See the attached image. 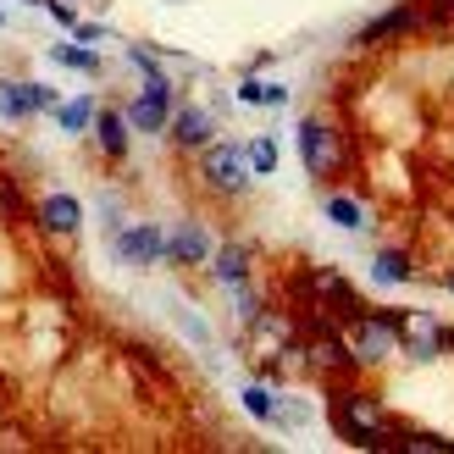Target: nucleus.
I'll list each match as a JSON object with an SVG mask.
<instances>
[{"instance_id": "nucleus-24", "label": "nucleus", "mask_w": 454, "mask_h": 454, "mask_svg": "<svg viewBox=\"0 0 454 454\" xmlns=\"http://www.w3.org/2000/svg\"><path fill=\"white\" fill-rule=\"evenodd\" d=\"M51 6V17L61 22V28H78V12H73V0H44Z\"/></svg>"}, {"instance_id": "nucleus-5", "label": "nucleus", "mask_w": 454, "mask_h": 454, "mask_svg": "<svg viewBox=\"0 0 454 454\" xmlns=\"http://www.w3.org/2000/svg\"><path fill=\"white\" fill-rule=\"evenodd\" d=\"M128 128H139V133H161L172 122V95H167V78H150L139 95L128 100Z\"/></svg>"}, {"instance_id": "nucleus-20", "label": "nucleus", "mask_w": 454, "mask_h": 454, "mask_svg": "<svg viewBox=\"0 0 454 454\" xmlns=\"http://www.w3.org/2000/svg\"><path fill=\"white\" fill-rule=\"evenodd\" d=\"M244 155H249V172H255V177L278 172V139H271V133H261V139H249V145H244Z\"/></svg>"}, {"instance_id": "nucleus-1", "label": "nucleus", "mask_w": 454, "mask_h": 454, "mask_svg": "<svg viewBox=\"0 0 454 454\" xmlns=\"http://www.w3.org/2000/svg\"><path fill=\"white\" fill-rule=\"evenodd\" d=\"M349 355H355V366H382L394 349H399V316L388 310H355V322H349Z\"/></svg>"}, {"instance_id": "nucleus-3", "label": "nucleus", "mask_w": 454, "mask_h": 454, "mask_svg": "<svg viewBox=\"0 0 454 454\" xmlns=\"http://www.w3.org/2000/svg\"><path fill=\"white\" fill-rule=\"evenodd\" d=\"M200 172H206V184L216 189V194H244L249 189V155H244V145H206V155H200Z\"/></svg>"}, {"instance_id": "nucleus-2", "label": "nucleus", "mask_w": 454, "mask_h": 454, "mask_svg": "<svg viewBox=\"0 0 454 454\" xmlns=\"http://www.w3.org/2000/svg\"><path fill=\"white\" fill-rule=\"evenodd\" d=\"M338 433H344L349 443H399V433L388 427V416H382V404L377 399H366V394H344L338 399Z\"/></svg>"}, {"instance_id": "nucleus-8", "label": "nucleus", "mask_w": 454, "mask_h": 454, "mask_svg": "<svg viewBox=\"0 0 454 454\" xmlns=\"http://www.w3.org/2000/svg\"><path fill=\"white\" fill-rule=\"evenodd\" d=\"M61 95L44 83H0V117H34V111H56Z\"/></svg>"}, {"instance_id": "nucleus-14", "label": "nucleus", "mask_w": 454, "mask_h": 454, "mask_svg": "<svg viewBox=\"0 0 454 454\" xmlns=\"http://www.w3.org/2000/svg\"><path fill=\"white\" fill-rule=\"evenodd\" d=\"M310 360L316 366H327V372H355V355H349V338H338V333H322L310 344Z\"/></svg>"}, {"instance_id": "nucleus-27", "label": "nucleus", "mask_w": 454, "mask_h": 454, "mask_svg": "<svg viewBox=\"0 0 454 454\" xmlns=\"http://www.w3.org/2000/svg\"><path fill=\"white\" fill-rule=\"evenodd\" d=\"M73 34H78V44H100V39H106V28H95V22H78Z\"/></svg>"}, {"instance_id": "nucleus-13", "label": "nucleus", "mask_w": 454, "mask_h": 454, "mask_svg": "<svg viewBox=\"0 0 454 454\" xmlns=\"http://www.w3.org/2000/svg\"><path fill=\"white\" fill-rule=\"evenodd\" d=\"M95 133H100V150L111 155V161L128 155V117L122 111H95Z\"/></svg>"}, {"instance_id": "nucleus-29", "label": "nucleus", "mask_w": 454, "mask_h": 454, "mask_svg": "<svg viewBox=\"0 0 454 454\" xmlns=\"http://www.w3.org/2000/svg\"><path fill=\"white\" fill-rule=\"evenodd\" d=\"M449 6H454V0H449Z\"/></svg>"}, {"instance_id": "nucleus-7", "label": "nucleus", "mask_w": 454, "mask_h": 454, "mask_svg": "<svg viewBox=\"0 0 454 454\" xmlns=\"http://www.w3.org/2000/svg\"><path fill=\"white\" fill-rule=\"evenodd\" d=\"M399 349L411 355V360H438L443 349V327L433 322V316H399Z\"/></svg>"}, {"instance_id": "nucleus-16", "label": "nucleus", "mask_w": 454, "mask_h": 454, "mask_svg": "<svg viewBox=\"0 0 454 454\" xmlns=\"http://www.w3.org/2000/svg\"><path fill=\"white\" fill-rule=\"evenodd\" d=\"M372 278H377V283H411V278H416L411 249H382L377 266H372Z\"/></svg>"}, {"instance_id": "nucleus-4", "label": "nucleus", "mask_w": 454, "mask_h": 454, "mask_svg": "<svg viewBox=\"0 0 454 454\" xmlns=\"http://www.w3.org/2000/svg\"><path fill=\"white\" fill-rule=\"evenodd\" d=\"M300 155H305V172L310 177H333L344 167V145H338V133L327 122H300Z\"/></svg>"}, {"instance_id": "nucleus-6", "label": "nucleus", "mask_w": 454, "mask_h": 454, "mask_svg": "<svg viewBox=\"0 0 454 454\" xmlns=\"http://www.w3.org/2000/svg\"><path fill=\"white\" fill-rule=\"evenodd\" d=\"M117 255L128 266H155V261L167 255V233H161V227H150V222L122 227V233H117Z\"/></svg>"}, {"instance_id": "nucleus-9", "label": "nucleus", "mask_w": 454, "mask_h": 454, "mask_svg": "<svg viewBox=\"0 0 454 454\" xmlns=\"http://www.w3.org/2000/svg\"><path fill=\"white\" fill-rule=\"evenodd\" d=\"M167 261H177V266H200V261H211V233H206L200 222L172 227V233H167Z\"/></svg>"}, {"instance_id": "nucleus-23", "label": "nucleus", "mask_w": 454, "mask_h": 454, "mask_svg": "<svg viewBox=\"0 0 454 454\" xmlns=\"http://www.w3.org/2000/svg\"><path fill=\"white\" fill-rule=\"evenodd\" d=\"M128 56H133V67H139V73H145V83H150V78H161V67H155V56L145 51V44H133Z\"/></svg>"}, {"instance_id": "nucleus-15", "label": "nucleus", "mask_w": 454, "mask_h": 454, "mask_svg": "<svg viewBox=\"0 0 454 454\" xmlns=\"http://www.w3.org/2000/svg\"><path fill=\"white\" fill-rule=\"evenodd\" d=\"M216 278H222L227 288L249 283V249H244V244H222V249H216Z\"/></svg>"}, {"instance_id": "nucleus-19", "label": "nucleus", "mask_w": 454, "mask_h": 454, "mask_svg": "<svg viewBox=\"0 0 454 454\" xmlns=\"http://www.w3.org/2000/svg\"><path fill=\"white\" fill-rule=\"evenodd\" d=\"M51 56H56V67H73V73H100V56L89 51V44H78V39L73 44H56Z\"/></svg>"}, {"instance_id": "nucleus-22", "label": "nucleus", "mask_w": 454, "mask_h": 454, "mask_svg": "<svg viewBox=\"0 0 454 454\" xmlns=\"http://www.w3.org/2000/svg\"><path fill=\"white\" fill-rule=\"evenodd\" d=\"M278 421L283 427H305V404L300 399H278Z\"/></svg>"}, {"instance_id": "nucleus-25", "label": "nucleus", "mask_w": 454, "mask_h": 454, "mask_svg": "<svg viewBox=\"0 0 454 454\" xmlns=\"http://www.w3.org/2000/svg\"><path fill=\"white\" fill-rule=\"evenodd\" d=\"M261 89H266V83H255V78H244V83H239V100H244V106H261Z\"/></svg>"}, {"instance_id": "nucleus-18", "label": "nucleus", "mask_w": 454, "mask_h": 454, "mask_svg": "<svg viewBox=\"0 0 454 454\" xmlns=\"http://www.w3.org/2000/svg\"><path fill=\"white\" fill-rule=\"evenodd\" d=\"M322 211H327L338 227H349V233H360V227H366V211H360L349 194H327V200H322Z\"/></svg>"}, {"instance_id": "nucleus-28", "label": "nucleus", "mask_w": 454, "mask_h": 454, "mask_svg": "<svg viewBox=\"0 0 454 454\" xmlns=\"http://www.w3.org/2000/svg\"><path fill=\"white\" fill-rule=\"evenodd\" d=\"M449 294H454V271H449Z\"/></svg>"}, {"instance_id": "nucleus-17", "label": "nucleus", "mask_w": 454, "mask_h": 454, "mask_svg": "<svg viewBox=\"0 0 454 454\" xmlns=\"http://www.w3.org/2000/svg\"><path fill=\"white\" fill-rule=\"evenodd\" d=\"M95 100H89V95H73V100H61L56 106V122L67 128V133H83V128H95Z\"/></svg>"}, {"instance_id": "nucleus-12", "label": "nucleus", "mask_w": 454, "mask_h": 454, "mask_svg": "<svg viewBox=\"0 0 454 454\" xmlns=\"http://www.w3.org/2000/svg\"><path fill=\"white\" fill-rule=\"evenodd\" d=\"M416 22H421V6L411 0V6H394V12H382L377 22H366V28H360L355 39H360V44H377V39H388V34H404V28H416Z\"/></svg>"}, {"instance_id": "nucleus-26", "label": "nucleus", "mask_w": 454, "mask_h": 454, "mask_svg": "<svg viewBox=\"0 0 454 454\" xmlns=\"http://www.w3.org/2000/svg\"><path fill=\"white\" fill-rule=\"evenodd\" d=\"M261 106H288V89L283 83H266L261 89Z\"/></svg>"}, {"instance_id": "nucleus-21", "label": "nucleus", "mask_w": 454, "mask_h": 454, "mask_svg": "<svg viewBox=\"0 0 454 454\" xmlns=\"http://www.w3.org/2000/svg\"><path fill=\"white\" fill-rule=\"evenodd\" d=\"M244 411L255 421H278V399H271L266 388H244Z\"/></svg>"}, {"instance_id": "nucleus-10", "label": "nucleus", "mask_w": 454, "mask_h": 454, "mask_svg": "<svg viewBox=\"0 0 454 454\" xmlns=\"http://www.w3.org/2000/svg\"><path fill=\"white\" fill-rule=\"evenodd\" d=\"M39 222L51 227V233L73 239L78 227H83V206H78L73 194H61V189H56V194H44V200H39Z\"/></svg>"}, {"instance_id": "nucleus-11", "label": "nucleus", "mask_w": 454, "mask_h": 454, "mask_svg": "<svg viewBox=\"0 0 454 454\" xmlns=\"http://www.w3.org/2000/svg\"><path fill=\"white\" fill-rule=\"evenodd\" d=\"M172 139L184 145V150H206V145L216 139V122H211V111H200V106L177 111V117H172Z\"/></svg>"}]
</instances>
